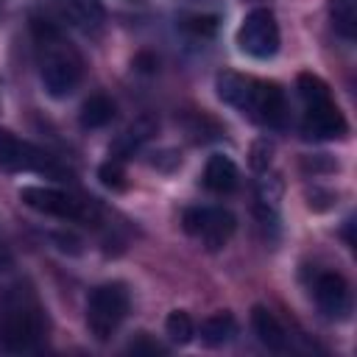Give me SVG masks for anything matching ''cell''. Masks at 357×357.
<instances>
[{"label":"cell","instance_id":"obj_1","mask_svg":"<svg viewBox=\"0 0 357 357\" xmlns=\"http://www.w3.org/2000/svg\"><path fill=\"white\" fill-rule=\"evenodd\" d=\"M31 33L45 92L50 98L73 95L84 78V59L75 50V45L61 33L59 25H53L45 17H31Z\"/></svg>","mask_w":357,"mask_h":357},{"label":"cell","instance_id":"obj_2","mask_svg":"<svg viewBox=\"0 0 357 357\" xmlns=\"http://www.w3.org/2000/svg\"><path fill=\"white\" fill-rule=\"evenodd\" d=\"M218 98L237 112L248 114L251 120L268 126V128H284L287 126V100L279 84L273 81H259L254 75L243 73H220L218 81Z\"/></svg>","mask_w":357,"mask_h":357},{"label":"cell","instance_id":"obj_3","mask_svg":"<svg viewBox=\"0 0 357 357\" xmlns=\"http://www.w3.org/2000/svg\"><path fill=\"white\" fill-rule=\"evenodd\" d=\"M47 321L45 310L31 290L22 284L8 287L0 298V349L3 351H33L45 343Z\"/></svg>","mask_w":357,"mask_h":357},{"label":"cell","instance_id":"obj_4","mask_svg":"<svg viewBox=\"0 0 357 357\" xmlns=\"http://www.w3.org/2000/svg\"><path fill=\"white\" fill-rule=\"evenodd\" d=\"M20 201L42 215L59 218V220H75V223H95L100 218V206L95 198H81L75 192L67 190H56V187H22L20 190Z\"/></svg>","mask_w":357,"mask_h":357},{"label":"cell","instance_id":"obj_5","mask_svg":"<svg viewBox=\"0 0 357 357\" xmlns=\"http://www.w3.org/2000/svg\"><path fill=\"white\" fill-rule=\"evenodd\" d=\"M128 315V290L120 282L98 284L86 298V329L95 340H109Z\"/></svg>","mask_w":357,"mask_h":357},{"label":"cell","instance_id":"obj_6","mask_svg":"<svg viewBox=\"0 0 357 357\" xmlns=\"http://www.w3.org/2000/svg\"><path fill=\"white\" fill-rule=\"evenodd\" d=\"M181 226L204 248L218 251V248H223L231 240V234L237 229V220L223 206H190L181 215Z\"/></svg>","mask_w":357,"mask_h":357},{"label":"cell","instance_id":"obj_7","mask_svg":"<svg viewBox=\"0 0 357 357\" xmlns=\"http://www.w3.org/2000/svg\"><path fill=\"white\" fill-rule=\"evenodd\" d=\"M279 22L271 8H254L243 17V25L237 28V45L251 59H271L279 50Z\"/></svg>","mask_w":357,"mask_h":357},{"label":"cell","instance_id":"obj_8","mask_svg":"<svg viewBox=\"0 0 357 357\" xmlns=\"http://www.w3.org/2000/svg\"><path fill=\"white\" fill-rule=\"evenodd\" d=\"M0 170H36V173H50L59 176L56 162L36 145L20 139L8 128H0Z\"/></svg>","mask_w":357,"mask_h":357},{"label":"cell","instance_id":"obj_9","mask_svg":"<svg viewBox=\"0 0 357 357\" xmlns=\"http://www.w3.org/2000/svg\"><path fill=\"white\" fill-rule=\"evenodd\" d=\"M346 131H349V123H346L343 112L337 109V103L332 98L304 106V117H301V134H304V139L326 142V139L346 137Z\"/></svg>","mask_w":357,"mask_h":357},{"label":"cell","instance_id":"obj_10","mask_svg":"<svg viewBox=\"0 0 357 357\" xmlns=\"http://www.w3.org/2000/svg\"><path fill=\"white\" fill-rule=\"evenodd\" d=\"M312 298L329 321H343L351 312V287L335 271H318L312 279Z\"/></svg>","mask_w":357,"mask_h":357},{"label":"cell","instance_id":"obj_11","mask_svg":"<svg viewBox=\"0 0 357 357\" xmlns=\"http://www.w3.org/2000/svg\"><path fill=\"white\" fill-rule=\"evenodd\" d=\"M53 3L70 25H75L78 31H86V33L100 31V25L106 20L100 0H53Z\"/></svg>","mask_w":357,"mask_h":357},{"label":"cell","instance_id":"obj_12","mask_svg":"<svg viewBox=\"0 0 357 357\" xmlns=\"http://www.w3.org/2000/svg\"><path fill=\"white\" fill-rule=\"evenodd\" d=\"M237 184H240L237 165L223 153H212L206 159V167H204V187L218 192V195H229L237 190Z\"/></svg>","mask_w":357,"mask_h":357},{"label":"cell","instance_id":"obj_13","mask_svg":"<svg viewBox=\"0 0 357 357\" xmlns=\"http://www.w3.org/2000/svg\"><path fill=\"white\" fill-rule=\"evenodd\" d=\"M251 326H254L257 340L268 351H287V329L282 326V321L268 307H254L251 310Z\"/></svg>","mask_w":357,"mask_h":357},{"label":"cell","instance_id":"obj_14","mask_svg":"<svg viewBox=\"0 0 357 357\" xmlns=\"http://www.w3.org/2000/svg\"><path fill=\"white\" fill-rule=\"evenodd\" d=\"M114 120V100L109 98V95H103V92H95V95H89L86 100H84V106H81V112H78V123H81V128H103V126H109Z\"/></svg>","mask_w":357,"mask_h":357},{"label":"cell","instance_id":"obj_15","mask_svg":"<svg viewBox=\"0 0 357 357\" xmlns=\"http://www.w3.org/2000/svg\"><path fill=\"white\" fill-rule=\"evenodd\" d=\"M234 335H237V321L231 312H215L201 324V340L206 346H226L229 340H234Z\"/></svg>","mask_w":357,"mask_h":357},{"label":"cell","instance_id":"obj_16","mask_svg":"<svg viewBox=\"0 0 357 357\" xmlns=\"http://www.w3.org/2000/svg\"><path fill=\"white\" fill-rule=\"evenodd\" d=\"M329 20L332 28L351 42L357 36V0H329Z\"/></svg>","mask_w":357,"mask_h":357},{"label":"cell","instance_id":"obj_17","mask_svg":"<svg viewBox=\"0 0 357 357\" xmlns=\"http://www.w3.org/2000/svg\"><path fill=\"white\" fill-rule=\"evenodd\" d=\"M153 134V123L148 120V117H142V120H137L131 128H126L123 134H120V139L114 142V153L112 156H117V159H123L126 162V156L128 153H134L148 137Z\"/></svg>","mask_w":357,"mask_h":357},{"label":"cell","instance_id":"obj_18","mask_svg":"<svg viewBox=\"0 0 357 357\" xmlns=\"http://www.w3.org/2000/svg\"><path fill=\"white\" fill-rule=\"evenodd\" d=\"M296 89H298V98L304 100V106H307V103H318V100L332 98L326 81L318 78L315 73H301V75L296 78Z\"/></svg>","mask_w":357,"mask_h":357},{"label":"cell","instance_id":"obj_19","mask_svg":"<svg viewBox=\"0 0 357 357\" xmlns=\"http://www.w3.org/2000/svg\"><path fill=\"white\" fill-rule=\"evenodd\" d=\"M165 332H167V337H170L173 343L184 346V343L192 340L195 324H192V318H190L184 310H173V312L167 315V321H165Z\"/></svg>","mask_w":357,"mask_h":357},{"label":"cell","instance_id":"obj_20","mask_svg":"<svg viewBox=\"0 0 357 357\" xmlns=\"http://www.w3.org/2000/svg\"><path fill=\"white\" fill-rule=\"evenodd\" d=\"M98 178H100V184L109 187V190H123V187H126V165H123V159L109 156V159L100 165Z\"/></svg>","mask_w":357,"mask_h":357},{"label":"cell","instance_id":"obj_21","mask_svg":"<svg viewBox=\"0 0 357 357\" xmlns=\"http://www.w3.org/2000/svg\"><path fill=\"white\" fill-rule=\"evenodd\" d=\"M181 28L190 31V33H195V36H212L215 28H218V20L215 17H206V14H195V17H187L181 22Z\"/></svg>","mask_w":357,"mask_h":357},{"label":"cell","instance_id":"obj_22","mask_svg":"<svg viewBox=\"0 0 357 357\" xmlns=\"http://www.w3.org/2000/svg\"><path fill=\"white\" fill-rule=\"evenodd\" d=\"M268 162H271V145H268V142H257V145H254L251 165H254L257 170H262V167H268Z\"/></svg>","mask_w":357,"mask_h":357}]
</instances>
